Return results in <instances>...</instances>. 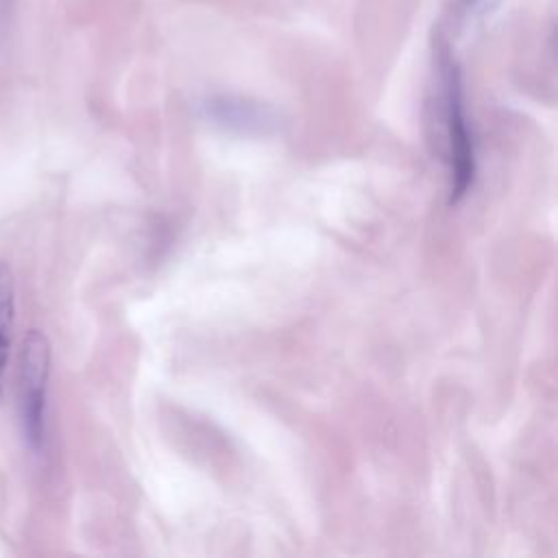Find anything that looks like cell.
<instances>
[{"label": "cell", "instance_id": "1", "mask_svg": "<svg viewBox=\"0 0 558 558\" xmlns=\"http://www.w3.org/2000/svg\"><path fill=\"white\" fill-rule=\"evenodd\" d=\"M442 118L449 157V203L456 205L475 179V146L469 131L460 74L453 63L442 65Z\"/></svg>", "mask_w": 558, "mask_h": 558}, {"label": "cell", "instance_id": "2", "mask_svg": "<svg viewBox=\"0 0 558 558\" xmlns=\"http://www.w3.org/2000/svg\"><path fill=\"white\" fill-rule=\"evenodd\" d=\"M48 340L41 331L31 329L22 344V412L28 442L37 449L44 440V405L48 379Z\"/></svg>", "mask_w": 558, "mask_h": 558}, {"label": "cell", "instance_id": "3", "mask_svg": "<svg viewBox=\"0 0 558 558\" xmlns=\"http://www.w3.org/2000/svg\"><path fill=\"white\" fill-rule=\"evenodd\" d=\"M13 325V275L11 268L0 262V399H2V379L7 371L9 342Z\"/></svg>", "mask_w": 558, "mask_h": 558}, {"label": "cell", "instance_id": "4", "mask_svg": "<svg viewBox=\"0 0 558 558\" xmlns=\"http://www.w3.org/2000/svg\"><path fill=\"white\" fill-rule=\"evenodd\" d=\"M0 4H2V7H4V4H7V0H0Z\"/></svg>", "mask_w": 558, "mask_h": 558}]
</instances>
